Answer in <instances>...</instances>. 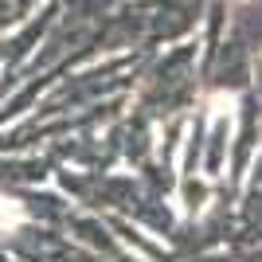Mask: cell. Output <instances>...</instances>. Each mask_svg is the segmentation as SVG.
Instances as JSON below:
<instances>
[{"label":"cell","mask_w":262,"mask_h":262,"mask_svg":"<svg viewBox=\"0 0 262 262\" xmlns=\"http://www.w3.org/2000/svg\"><path fill=\"white\" fill-rule=\"evenodd\" d=\"M24 223H28V208H24L16 196L0 192V239H12Z\"/></svg>","instance_id":"1"},{"label":"cell","mask_w":262,"mask_h":262,"mask_svg":"<svg viewBox=\"0 0 262 262\" xmlns=\"http://www.w3.org/2000/svg\"><path fill=\"white\" fill-rule=\"evenodd\" d=\"M243 4H247V0H243Z\"/></svg>","instance_id":"2"}]
</instances>
